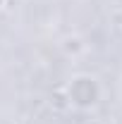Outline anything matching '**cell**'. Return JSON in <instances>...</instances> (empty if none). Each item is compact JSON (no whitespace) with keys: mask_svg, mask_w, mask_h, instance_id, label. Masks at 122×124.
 <instances>
[{"mask_svg":"<svg viewBox=\"0 0 122 124\" xmlns=\"http://www.w3.org/2000/svg\"><path fill=\"white\" fill-rule=\"evenodd\" d=\"M67 95H70V103L77 105V108H91V105H96V100H98L96 79H91V77H77L74 81H72Z\"/></svg>","mask_w":122,"mask_h":124,"instance_id":"6da1fadb","label":"cell"},{"mask_svg":"<svg viewBox=\"0 0 122 124\" xmlns=\"http://www.w3.org/2000/svg\"><path fill=\"white\" fill-rule=\"evenodd\" d=\"M65 43H67L65 48H67V50H72V53H77L79 48H84V46H81V41H79V38H67Z\"/></svg>","mask_w":122,"mask_h":124,"instance_id":"7a4b0ae2","label":"cell"}]
</instances>
